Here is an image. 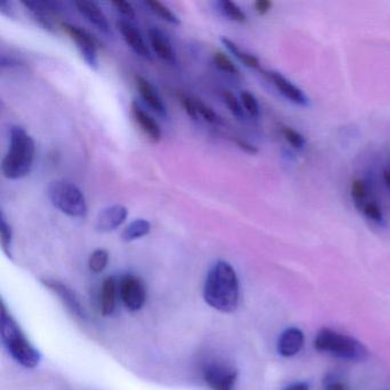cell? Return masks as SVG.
<instances>
[{
	"label": "cell",
	"instance_id": "1",
	"mask_svg": "<svg viewBox=\"0 0 390 390\" xmlns=\"http://www.w3.org/2000/svg\"><path fill=\"white\" fill-rule=\"evenodd\" d=\"M204 300L213 309L231 314L239 302V281L235 269L227 261L219 260L212 266L205 281Z\"/></svg>",
	"mask_w": 390,
	"mask_h": 390
},
{
	"label": "cell",
	"instance_id": "2",
	"mask_svg": "<svg viewBox=\"0 0 390 390\" xmlns=\"http://www.w3.org/2000/svg\"><path fill=\"white\" fill-rule=\"evenodd\" d=\"M0 339L7 353L25 369L34 370L41 364V354L25 337L21 326L13 318L1 300Z\"/></svg>",
	"mask_w": 390,
	"mask_h": 390
},
{
	"label": "cell",
	"instance_id": "3",
	"mask_svg": "<svg viewBox=\"0 0 390 390\" xmlns=\"http://www.w3.org/2000/svg\"><path fill=\"white\" fill-rule=\"evenodd\" d=\"M36 144L34 140L21 126L11 127L10 146L1 163L4 177L20 180L27 177L32 170Z\"/></svg>",
	"mask_w": 390,
	"mask_h": 390
},
{
	"label": "cell",
	"instance_id": "4",
	"mask_svg": "<svg viewBox=\"0 0 390 390\" xmlns=\"http://www.w3.org/2000/svg\"><path fill=\"white\" fill-rule=\"evenodd\" d=\"M314 346L318 351L351 362H362L368 357V350L359 341L330 328H323L317 333Z\"/></svg>",
	"mask_w": 390,
	"mask_h": 390
},
{
	"label": "cell",
	"instance_id": "5",
	"mask_svg": "<svg viewBox=\"0 0 390 390\" xmlns=\"http://www.w3.org/2000/svg\"><path fill=\"white\" fill-rule=\"evenodd\" d=\"M47 196L54 208L72 217H85L87 203L84 194L74 183L58 180L51 182Z\"/></svg>",
	"mask_w": 390,
	"mask_h": 390
},
{
	"label": "cell",
	"instance_id": "6",
	"mask_svg": "<svg viewBox=\"0 0 390 390\" xmlns=\"http://www.w3.org/2000/svg\"><path fill=\"white\" fill-rule=\"evenodd\" d=\"M201 373L210 389L235 390L238 371L234 366L221 362L206 363Z\"/></svg>",
	"mask_w": 390,
	"mask_h": 390
},
{
	"label": "cell",
	"instance_id": "7",
	"mask_svg": "<svg viewBox=\"0 0 390 390\" xmlns=\"http://www.w3.org/2000/svg\"><path fill=\"white\" fill-rule=\"evenodd\" d=\"M118 292L121 302L130 311H139L146 304V285L137 276L132 274L121 276L118 281Z\"/></svg>",
	"mask_w": 390,
	"mask_h": 390
},
{
	"label": "cell",
	"instance_id": "8",
	"mask_svg": "<svg viewBox=\"0 0 390 390\" xmlns=\"http://www.w3.org/2000/svg\"><path fill=\"white\" fill-rule=\"evenodd\" d=\"M62 28L74 41L81 58L84 59L88 67L94 70H98L99 69V60H98L99 41H96V38L84 29L79 28L77 25H70L68 22H63Z\"/></svg>",
	"mask_w": 390,
	"mask_h": 390
},
{
	"label": "cell",
	"instance_id": "9",
	"mask_svg": "<svg viewBox=\"0 0 390 390\" xmlns=\"http://www.w3.org/2000/svg\"><path fill=\"white\" fill-rule=\"evenodd\" d=\"M41 283H43L48 290L53 292L54 295L59 297L61 302L65 304V308H67L72 315L78 317V318L86 319V311H85L84 307L81 304V301L78 299L77 295H74V292L70 290V288H68V286L63 284V283L56 281V279H41Z\"/></svg>",
	"mask_w": 390,
	"mask_h": 390
},
{
	"label": "cell",
	"instance_id": "10",
	"mask_svg": "<svg viewBox=\"0 0 390 390\" xmlns=\"http://www.w3.org/2000/svg\"><path fill=\"white\" fill-rule=\"evenodd\" d=\"M128 211L123 205L116 204L103 208L96 217L95 230L101 234L114 231L126 220Z\"/></svg>",
	"mask_w": 390,
	"mask_h": 390
},
{
	"label": "cell",
	"instance_id": "11",
	"mask_svg": "<svg viewBox=\"0 0 390 390\" xmlns=\"http://www.w3.org/2000/svg\"><path fill=\"white\" fill-rule=\"evenodd\" d=\"M117 28L124 38L125 43L128 45L134 53L141 56L143 59L152 60V52L147 46L146 41L143 39L142 34L127 20H119L117 22Z\"/></svg>",
	"mask_w": 390,
	"mask_h": 390
},
{
	"label": "cell",
	"instance_id": "12",
	"mask_svg": "<svg viewBox=\"0 0 390 390\" xmlns=\"http://www.w3.org/2000/svg\"><path fill=\"white\" fill-rule=\"evenodd\" d=\"M268 77L273 83L276 90L284 96L285 99L290 100L291 102L295 103L297 106L306 107L309 105V100L307 98L306 94L300 90L299 87L295 86L291 81H288V78L284 77L282 74L277 72H268Z\"/></svg>",
	"mask_w": 390,
	"mask_h": 390
},
{
	"label": "cell",
	"instance_id": "13",
	"mask_svg": "<svg viewBox=\"0 0 390 390\" xmlns=\"http://www.w3.org/2000/svg\"><path fill=\"white\" fill-rule=\"evenodd\" d=\"M74 6L77 8L78 12L84 16L90 25H93L102 34H112V29L109 25L107 16L105 13L93 1H86V0H78L74 1Z\"/></svg>",
	"mask_w": 390,
	"mask_h": 390
},
{
	"label": "cell",
	"instance_id": "14",
	"mask_svg": "<svg viewBox=\"0 0 390 390\" xmlns=\"http://www.w3.org/2000/svg\"><path fill=\"white\" fill-rule=\"evenodd\" d=\"M22 5L28 8L34 16V21L38 25L47 32H53L54 25L51 21L50 16L55 14V4L41 0H22Z\"/></svg>",
	"mask_w": 390,
	"mask_h": 390
},
{
	"label": "cell",
	"instance_id": "15",
	"mask_svg": "<svg viewBox=\"0 0 390 390\" xmlns=\"http://www.w3.org/2000/svg\"><path fill=\"white\" fill-rule=\"evenodd\" d=\"M135 81H137L140 95L142 98L143 101L146 102L147 106L161 117H166V114H168L166 106H165L164 101L161 99L154 85L150 81H147L146 78H143L142 76H137Z\"/></svg>",
	"mask_w": 390,
	"mask_h": 390
},
{
	"label": "cell",
	"instance_id": "16",
	"mask_svg": "<svg viewBox=\"0 0 390 390\" xmlns=\"http://www.w3.org/2000/svg\"><path fill=\"white\" fill-rule=\"evenodd\" d=\"M148 37L152 50L159 59L163 60L164 62L175 63L177 54L174 51L173 45L165 36L164 32L157 28H150L148 30Z\"/></svg>",
	"mask_w": 390,
	"mask_h": 390
},
{
	"label": "cell",
	"instance_id": "17",
	"mask_svg": "<svg viewBox=\"0 0 390 390\" xmlns=\"http://www.w3.org/2000/svg\"><path fill=\"white\" fill-rule=\"evenodd\" d=\"M304 342L302 331L297 328H290L285 330L279 337L277 349L282 356H295L304 347Z\"/></svg>",
	"mask_w": 390,
	"mask_h": 390
},
{
	"label": "cell",
	"instance_id": "18",
	"mask_svg": "<svg viewBox=\"0 0 390 390\" xmlns=\"http://www.w3.org/2000/svg\"><path fill=\"white\" fill-rule=\"evenodd\" d=\"M132 115L134 121H137L140 128L143 130L152 142H159L161 140V130L159 123L154 117L149 115L146 110H143L137 102L132 103Z\"/></svg>",
	"mask_w": 390,
	"mask_h": 390
},
{
	"label": "cell",
	"instance_id": "19",
	"mask_svg": "<svg viewBox=\"0 0 390 390\" xmlns=\"http://www.w3.org/2000/svg\"><path fill=\"white\" fill-rule=\"evenodd\" d=\"M118 281L115 277H108L103 282L100 295V309L105 316H112L117 306Z\"/></svg>",
	"mask_w": 390,
	"mask_h": 390
},
{
	"label": "cell",
	"instance_id": "20",
	"mask_svg": "<svg viewBox=\"0 0 390 390\" xmlns=\"http://www.w3.org/2000/svg\"><path fill=\"white\" fill-rule=\"evenodd\" d=\"M152 231V223L144 219H137L132 221L128 226L121 232V239L124 242H133L137 239L142 238L149 235Z\"/></svg>",
	"mask_w": 390,
	"mask_h": 390
},
{
	"label": "cell",
	"instance_id": "21",
	"mask_svg": "<svg viewBox=\"0 0 390 390\" xmlns=\"http://www.w3.org/2000/svg\"><path fill=\"white\" fill-rule=\"evenodd\" d=\"M221 43H222L223 46L226 47L227 50L229 51L230 53L235 56L236 59H238L239 62H242L245 67L251 69L259 68L260 61H259L257 56L245 52V51H243L237 43H234L229 38H221Z\"/></svg>",
	"mask_w": 390,
	"mask_h": 390
},
{
	"label": "cell",
	"instance_id": "22",
	"mask_svg": "<svg viewBox=\"0 0 390 390\" xmlns=\"http://www.w3.org/2000/svg\"><path fill=\"white\" fill-rule=\"evenodd\" d=\"M217 10L220 11L223 16L237 23H245L248 21V16L243 12L242 8L232 3L230 0H220L217 3Z\"/></svg>",
	"mask_w": 390,
	"mask_h": 390
},
{
	"label": "cell",
	"instance_id": "23",
	"mask_svg": "<svg viewBox=\"0 0 390 390\" xmlns=\"http://www.w3.org/2000/svg\"><path fill=\"white\" fill-rule=\"evenodd\" d=\"M0 241H1L4 253L6 254L7 257L12 259V228L3 211L0 212Z\"/></svg>",
	"mask_w": 390,
	"mask_h": 390
},
{
	"label": "cell",
	"instance_id": "24",
	"mask_svg": "<svg viewBox=\"0 0 390 390\" xmlns=\"http://www.w3.org/2000/svg\"><path fill=\"white\" fill-rule=\"evenodd\" d=\"M146 4L150 7V10H152V12L156 13L159 18L168 22L170 25H181L179 16H177L175 13L172 12L164 4L159 3L157 0H149Z\"/></svg>",
	"mask_w": 390,
	"mask_h": 390
},
{
	"label": "cell",
	"instance_id": "25",
	"mask_svg": "<svg viewBox=\"0 0 390 390\" xmlns=\"http://www.w3.org/2000/svg\"><path fill=\"white\" fill-rule=\"evenodd\" d=\"M109 262V253L105 248H98L90 254L88 268L93 274H101L106 269Z\"/></svg>",
	"mask_w": 390,
	"mask_h": 390
},
{
	"label": "cell",
	"instance_id": "26",
	"mask_svg": "<svg viewBox=\"0 0 390 390\" xmlns=\"http://www.w3.org/2000/svg\"><path fill=\"white\" fill-rule=\"evenodd\" d=\"M350 192H351V199H353L354 204L356 206L357 210L362 211L363 206L366 203V192H368L365 182L361 179L354 180Z\"/></svg>",
	"mask_w": 390,
	"mask_h": 390
},
{
	"label": "cell",
	"instance_id": "27",
	"mask_svg": "<svg viewBox=\"0 0 390 390\" xmlns=\"http://www.w3.org/2000/svg\"><path fill=\"white\" fill-rule=\"evenodd\" d=\"M223 101L226 103L227 108L229 109L232 115L235 116L237 119H243L244 118V110L243 106L239 102L238 99L236 98L235 94H232L230 90H223Z\"/></svg>",
	"mask_w": 390,
	"mask_h": 390
},
{
	"label": "cell",
	"instance_id": "28",
	"mask_svg": "<svg viewBox=\"0 0 390 390\" xmlns=\"http://www.w3.org/2000/svg\"><path fill=\"white\" fill-rule=\"evenodd\" d=\"M282 134L284 139L286 140L293 148L301 150V149H304V146H306V139H304V135L299 133L297 130H293L292 127L283 126Z\"/></svg>",
	"mask_w": 390,
	"mask_h": 390
},
{
	"label": "cell",
	"instance_id": "29",
	"mask_svg": "<svg viewBox=\"0 0 390 390\" xmlns=\"http://www.w3.org/2000/svg\"><path fill=\"white\" fill-rule=\"evenodd\" d=\"M241 100H242L243 107L248 112V115L252 116V117H259V115H260V106H259L257 98L251 92L244 90L242 95H241Z\"/></svg>",
	"mask_w": 390,
	"mask_h": 390
},
{
	"label": "cell",
	"instance_id": "30",
	"mask_svg": "<svg viewBox=\"0 0 390 390\" xmlns=\"http://www.w3.org/2000/svg\"><path fill=\"white\" fill-rule=\"evenodd\" d=\"M213 61L217 68L222 70V72L232 74H239V70L236 67L235 63L232 62L231 60L226 54L222 53V52H217V53L214 54Z\"/></svg>",
	"mask_w": 390,
	"mask_h": 390
},
{
	"label": "cell",
	"instance_id": "31",
	"mask_svg": "<svg viewBox=\"0 0 390 390\" xmlns=\"http://www.w3.org/2000/svg\"><path fill=\"white\" fill-rule=\"evenodd\" d=\"M362 212L369 220L375 221L377 223L384 222V213L375 201H366L363 206Z\"/></svg>",
	"mask_w": 390,
	"mask_h": 390
},
{
	"label": "cell",
	"instance_id": "32",
	"mask_svg": "<svg viewBox=\"0 0 390 390\" xmlns=\"http://www.w3.org/2000/svg\"><path fill=\"white\" fill-rule=\"evenodd\" d=\"M195 103L199 116H201L208 123H215V121H217V115L213 109L206 106L204 102H201V100H195Z\"/></svg>",
	"mask_w": 390,
	"mask_h": 390
},
{
	"label": "cell",
	"instance_id": "33",
	"mask_svg": "<svg viewBox=\"0 0 390 390\" xmlns=\"http://www.w3.org/2000/svg\"><path fill=\"white\" fill-rule=\"evenodd\" d=\"M180 102L182 105L187 115L189 116L191 119H195L196 121L199 118V112H197V109H196L195 100L191 99L190 96L186 95V94H181L180 95Z\"/></svg>",
	"mask_w": 390,
	"mask_h": 390
},
{
	"label": "cell",
	"instance_id": "34",
	"mask_svg": "<svg viewBox=\"0 0 390 390\" xmlns=\"http://www.w3.org/2000/svg\"><path fill=\"white\" fill-rule=\"evenodd\" d=\"M112 5L115 6L116 10L121 13V15L125 16L126 19H135V10L134 7L127 1H121V0H115L112 1Z\"/></svg>",
	"mask_w": 390,
	"mask_h": 390
},
{
	"label": "cell",
	"instance_id": "35",
	"mask_svg": "<svg viewBox=\"0 0 390 390\" xmlns=\"http://www.w3.org/2000/svg\"><path fill=\"white\" fill-rule=\"evenodd\" d=\"M273 1L270 0H257L254 3V10L259 15H266L273 8Z\"/></svg>",
	"mask_w": 390,
	"mask_h": 390
},
{
	"label": "cell",
	"instance_id": "36",
	"mask_svg": "<svg viewBox=\"0 0 390 390\" xmlns=\"http://www.w3.org/2000/svg\"><path fill=\"white\" fill-rule=\"evenodd\" d=\"M235 143L239 149H242L243 152L251 154V155H255L259 152L257 147H254L251 143L246 142L244 140H235Z\"/></svg>",
	"mask_w": 390,
	"mask_h": 390
},
{
	"label": "cell",
	"instance_id": "37",
	"mask_svg": "<svg viewBox=\"0 0 390 390\" xmlns=\"http://www.w3.org/2000/svg\"><path fill=\"white\" fill-rule=\"evenodd\" d=\"M0 65H1V68H6V67H18L20 65L16 60L12 59V58L8 59L6 56L3 55L0 60Z\"/></svg>",
	"mask_w": 390,
	"mask_h": 390
},
{
	"label": "cell",
	"instance_id": "38",
	"mask_svg": "<svg viewBox=\"0 0 390 390\" xmlns=\"http://www.w3.org/2000/svg\"><path fill=\"white\" fill-rule=\"evenodd\" d=\"M0 12H1L3 15L12 18L13 13L12 8H11V3H8V1H3V3L0 4Z\"/></svg>",
	"mask_w": 390,
	"mask_h": 390
},
{
	"label": "cell",
	"instance_id": "39",
	"mask_svg": "<svg viewBox=\"0 0 390 390\" xmlns=\"http://www.w3.org/2000/svg\"><path fill=\"white\" fill-rule=\"evenodd\" d=\"M284 390H309V384L307 382H295V384L288 386Z\"/></svg>",
	"mask_w": 390,
	"mask_h": 390
},
{
	"label": "cell",
	"instance_id": "40",
	"mask_svg": "<svg viewBox=\"0 0 390 390\" xmlns=\"http://www.w3.org/2000/svg\"><path fill=\"white\" fill-rule=\"evenodd\" d=\"M382 177H384V184H386V187H387V189L389 190V191H390V170H389V168H386V170H384V175H382Z\"/></svg>",
	"mask_w": 390,
	"mask_h": 390
},
{
	"label": "cell",
	"instance_id": "41",
	"mask_svg": "<svg viewBox=\"0 0 390 390\" xmlns=\"http://www.w3.org/2000/svg\"><path fill=\"white\" fill-rule=\"evenodd\" d=\"M325 390H346V388L340 382H333V384H328Z\"/></svg>",
	"mask_w": 390,
	"mask_h": 390
}]
</instances>
